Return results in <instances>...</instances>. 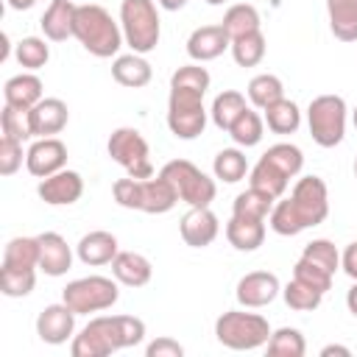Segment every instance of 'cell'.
Segmentation results:
<instances>
[{
	"mask_svg": "<svg viewBox=\"0 0 357 357\" xmlns=\"http://www.w3.org/2000/svg\"><path fill=\"white\" fill-rule=\"evenodd\" d=\"M229 47H231V39H229V33H226L223 25H201V28H195V31L190 33V39H187V53H190V59L198 61V64L218 59V56H220L223 50H229Z\"/></svg>",
	"mask_w": 357,
	"mask_h": 357,
	"instance_id": "17",
	"label": "cell"
},
{
	"mask_svg": "<svg viewBox=\"0 0 357 357\" xmlns=\"http://www.w3.org/2000/svg\"><path fill=\"white\" fill-rule=\"evenodd\" d=\"M36 284V268H0V290L8 298H22Z\"/></svg>",
	"mask_w": 357,
	"mask_h": 357,
	"instance_id": "37",
	"label": "cell"
},
{
	"mask_svg": "<svg viewBox=\"0 0 357 357\" xmlns=\"http://www.w3.org/2000/svg\"><path fill=\"white\" fill-rule=\"evenodd\" d=\"M215 337L226 349L251 351V349H259L268 343L271 326H268V318H262L259 312L229 310L215 321Z\"/></svg>",
	"mask_w": 357,
	"mask_h": 357,
	"instance_id": "6",
	"label": "cell"
},
{
	"mask_svg": "<svg viewBox=\"0 0 357 357\" xmlns=\"http://www.w3.org/2000/svg\"><path fill=\"white\" fill-rule=\"evenodd\" d=\"M120 28L123 39L134 53H151L159 45L162 22L153 0H123L120 3Z\"/></svg>",
	"mask_w": 357,
	"mask_h": 357,
	"instance_id": "5",
	"label": "cell"
},
{
	"mask_svg": "<svg viewBox=\"0 0 357 357\" xmlns=\"http://www.w3.org/2000/svg\"><path fill=\"white\" fill-rule=\"evenodd\" d=\"M340 268L346 271L349 279L357 282V243H349V245L343 248V254H340Z\"/></svg>",
	"mask_w": 357,
	"mask_h": 357,
	"instance_id": "48",
	"label": "cell"
},
{
	"mask_svg": "<svg viewBox=\"0 0 357 357\" xmlns=\"http://www.w3.org/2000/svg\"><path fill=\"white\" fill-rule=\"evenodd\" d=\"M245 109H248V106H245V95H243V92H237V89H223L220 95H215L212 109H209V117H212V123H215L220 131H229L231 123H234Z\"/></svg>",
	"mask_w": 357,
	"mask_h": 357,
	"instance_id": "28",
	"label": "cell"
},
{
	"mask_svg": "<svg viewBox=\"0 0 357 357\" xmlns=\"http://www.w3.org/2000/svg\"><path fill=\"white\" fill-rule=\"evenodd\" d=\"M75 8L78 6L73 0H53L45 8L42 20H39V28H42L45 39H50V42L70 39L73 36V22H75Z\"/></svg>",
	"mask_w": 357,
	"mask_h": 357,
	"instance_id": "22",
	"label": "cell"
},
{
	"mask_svg": "<svg viewBox=\"0 0 357 357\" xmlns=\"http://www.w3.org/2000/svg\"><path fill=\"white\" fill-rule=\"evenodd\" d=\"M226 240L237 251H257L265 243V220L231 215V220L226 223Z\"/></svg>",
	"mask_w": 357,
	"mask_h": 357,
	"instance_id": "25",
	"label": "cell"
},
{
	"mask_svg": "<svg viewBox=\"0 0 357 357\" xmlns=\"http://www.w3.org/2000/svg\"><path fill=\"white\" fill-rule=\"evenodd\" d=\"M287 184H290V176H287L279 165H273L265 153L259 156V162H257V165L251 167V173H248V187H254V190L271 195L273 201L284 195Z\"/></svg>",
	"mask_w": 357,
	"mask_h": 357,
	"instance_id": "24",
	"label": "cell"
},
{
	"mask_svg": "<svg viewBox=\"0 0 357 357\" xmlns=\"http://www.w3.org/2000/svg\"><path fill=\"white\" fill-rule=\"evenodd\" d=\"M229 33V39H240L251 31H262V20H259V11L251 6V3H234L226 8L223 14V22H220Z\"/></svg>",
	"mask_w": 357,
	"mask_h": 357,
	"instance_id": "29",
	"label": "cell"
},
{
	"mask_svg": "<svg viewBox=\"0 0 357 357\" xmlns=\"http://www.w3.org/2000/svg\"><path fill=\"white\" fill-rule=\"evenodd\" d=\"M112 276L126 287H145L153 276L151 259L137 251H120L112 259Z\"/></svg>",
	"mask_w": 357,
	"mask_h": 357,
	"instance_id": "21",
	"label": "cell"
},
{
	"mask_svg": "<svg viewBox=\"0 0 357 357\" xmlns=\"http://www.w3.org/2000/svg\"><path fill=\"white\" fill-rule=\"evenodd\" d=\"M145 337V321L134 315H100L92 318L81 335L73 337V357H109L120 349L137 346Z\"/></svg>",
	"mask_w": 357,
	"mask_h": 357,
	"instance_id": "2",
	"label": "cell"
},
{
	"mask_svg": "<svg viewBox=\"0 0 357 357\" xmlns=\"http://www.w3.org/2000/svg\"><path fill=\"white\" fill-rule=\"evenodd\" d=\"M22 167V142L14 137H0V173L14 176Z\"/></svg>",
	"mask_w": 357,
	"mask_h": 357,
	"instance_id": "46",
	"label": "cell"
},
{
	"mask_svg": "<svg viewBox=\"0 0 357 357\" xmlns=\"http://www.w3.org/2000/svg\"><path fill=\"white\" fill-rule=\"evenodd\" d=\"M31 109H17V106H3V112H0V128H3V134L6 137H14V139H20V142H25V139H31L33 137V131H31V114H28Z\"/></svg>",
	"mask_w": 357,
	"mask_h": 357,
	"instance_id": "41",
	"label": "cell"
},
{
	"mask_svg": "<svg viewBox=\"0 0 357 357\" xmlns=\"http://www.w3.org/2000/svg\"><path fill=\"white\" fill-rule=\"evenodd\" d=\"M262 134H265V117H262L259 112H254V109H245V112L231 123V128H229V137H231L240 148H254V145H259Z\"/></svg>",
	"mask_w": 357,
	"mask_h": 357,
	"instance_id": "33",
	"label": "cell"
},
{
	"mask_svg": "<svg viewBox=\"0 0 357 357\" xmlns=\"http://www.w3.org/2000/svg\"><path fill=\"white\" fill-rule=\"evenodd\" d=\"M117 298H120L117 279H109V276H84V279L70 282L61 290V301L78 315L103 312V310L114 307Z\"/></svg>",
	"mask_w": 357,
	"mask_h": 357,
	"instance_id": "9",
	"label": "cell"
},
{
	"mask_svg": "<svg viewBox=\"0 0 357 357\" xmlns=\"http://www.w3.org/2000/svg\"><path fill=\"white\" fill-rule=\"evenodd\" d=\"M206 3H209V6H223L226 0H206Z\"/></svg>",
	"mask_w": 357,
	"mask_h": 357,
	"instance_id": "53",
	"label": "cell"
},
{
	"mask_svg": "<svg viewBox=\"0 0 357 357\" xmlns=\"http://www.w3.org/2000/svg\"><path fill=\"white\" fill-rule=\"evenodd\" d=\"M36 0H8V6L14 8V11H25V8H31Z\"/></svg>",
	"mask_w": 357,
	"mask_h": 357,
	"instance_id": "52",
	"label": "cell"
},
{
	"mask_svg": "<svg viewBox=\"0 0 357 357\" xmlns=\"http://www.w3.org/2000/svg\"><path fill=\"white\" fill-rule=\"evenodd\" d=\"M73 268V248L59 231L39 234V271L45 276H64Z\"/></svg>",
	"mask_w": 357,
	"mask_h": 357,
	"instance_id": "19",
	"label": "cell"
},
{
	"mask_svg": "<svg viewBox=\"0 0 357 357\" xmlns=\"http://www.w3.org/2000/svg\"><path fill=\"white\" fill-rule=\"evenodd\" d=\"M3 98H6L8 106L33 109L42 100V81H39V75H33V73L11 75L6 81V86H3Z\"/></svg>",
	"mask_w": 357,
	"mask_h": 357,
	"instance_id": "26",
	"label": "cell"
},
{
	"mask_svg": "<svg viewBox=\"0 0 357 357\" xmlns=\"http://www.w3.org/2000/svg\"><path fill=\"white\" fill-rule=\"evenodd\" d=\"M332 354L349 357V354H351V349H349V346H337V343H329V346H324V349H321V357H332Z\"/></svg>",
	"mask_w": 357,
	"mask_h": 357,
	"instance_id": "49",
	"label": "cell"
},
{
	"mask_svg": "<svg viewBox=\"0 0 357 357\" xmlns=\"http://www.w3.org/2000/svg\"><path fill=\"white\" fill-rule=\"evenodd\" d=\"M112 78L120 84V86H128V89H139L145 84H151L153 78V70L148 64V59L142 53H123L112 61Z\"/></svg>",
	"mask_w": 357,
	"mask_h": 357,
	"instance_id": "23",
	"label": "cell"
},
{
	"mask_svg": "<svg viewBox=\"0 0 357 357\" xmlns=\"http://www.w3.org/2000/svg\"><path fill=\"white\" fill-rule=\"evenodd\" d=\"M262 117H265V126L273 134H296L298 126H301V112L287 98H282V100L271 103L268 109H262Z\"/></svg>",
	"mask_w": 357,
	"mask_h": 357,
	"instance_id": "30",
	"label": "cell"
},
{
	"mask_svg": "<svg viewBox=\"0 0 357 357\" xmlns=\"http://www.w3.org/2000/svg\"><path fill=\"white\" fill-rule=\"evenodd\" d=\"M265 346H268L271 357H304V351H307L304 335L298 329H293V326H282V329L271 332Z\"/></svg>",
	"mask_w": 357,
	"mask_h": 357,
	"instance_id": "36",
	"label": "cell"
},
{
	"mask_svg": "<svg viewBox=\"0 0 357 357\" xmlns=\"http://www.w3.org/2000/svg\"><path fill=\"white\" fill-rule=\"evenodd\" d=\"M301 257H304V259H310V262H315L318 268L329 271L332 276H335V271L340 268V251H337V245H335L332 240H324V237H321V240L307 243Z\"/></svg>",
	"mask_w": 357,
	"mask_h": 357,
	"instance_id": "44",
	"label": "cell"
},
{
	"mask_svg": "<svg viewBox=\"0 0 357 357\" xmlns=\"http://www.w3.org/2000/svg\"><path fill=\"white\" fill-rule=\"evenodd\" d=\"M178 192V201L187 206H209L215 201V178H209L201 167H195L190 159H173L159 170Z\"/></svg>",
	"mask_w": 357,
	"mask_h": 357,
	"instance_id": "10",
	"label": "cell"
},
{
	"mask_svg": "<svg viewBox=\"0 0 357 357\" xmlns=\"http://www.w3.org/2000/svg\"><path fill=\"white\" fill-rule=\"evenodd\" d=\"M184 346L173 337H156L145 346V357H181Z\"/></svg>",
	"mask_w": 357,
	"mask_h": 357,
	"instance_id": "47",
	"label": "cell"
},
{
	"mask_svg": "<svg viewBox=\"0 0 357 357\" xmlns=\"http://www.w3.org/2000/svg\"><path fill=\"white\" fill-rule=\"evenodd\" d=\"M75 315L64 301L61 304H47L39 318H36V335L42 343H50V346H61L73 337L75 332Z\"/></svg>",
	"mask_w": 357,
	"mask_h": 357,
	"instance_id": "14",
	"label": "cell"
},
{
	"mask_svg": "<svg viewBox=\"0 0 357 357\" xmlns=\"http://www.w3.org/2000/svg\"><path fill=\"white\" fill-rule=\"evenodd\" d=\"M209 84H212V75H209V70L201 67L198 61L184 64V67H178V70L170 75V86H178V89H195V92H204V95H206Z\"/></svg>",
	"mask_w": 357,
	"mask_h": 357,
	"instance_id": "42",
	"label": "cell"
},
{
	"mask_svg": "<svg viewBox=\"0 0 357 357\" xmlns=\"http://www.w3.org/2000/svg\"><path fill=\"white\" fill-rule=\"evenodd\" d=\"M212 170H215V178H220L226 184H237L248 173V159L240 148H223V151H218Z\"/></svg>",
	"mask_w": 357,
	"mask_h": 357,
	"instance_id": "34",
	"label": "cell"
},
{
	"mask_svg": "<svg viewBox=\"0 0 357 357\" xmlns=\"http://www.w3.org/2000/svg\"><path fill=\"white\" fill-rule=\"evenodd\" d=\"M73 36L84 45L86 53L98 59L117 56L123 47V28L112 20V14L98 6V3H84L75 8V22H73Z\"/></svg>",
	"mask_w": 357,
	"mask_h": 357,
	"instance_id": "3",
	"label": "cell"
},
{
	"mask_svg": "<svg viewBox=\"0 0 357 357\" xmlns=\"http://www.w3.org/2000/svg\"><path fill=\"white\" fill-rule=\"evenodd\" d=\"M178 231H181V240L190 248H206L218 237L220 223H218V215L209 206H190L187 215L178 223Z\"/></svg>",
	"mask_w": 357,
	"mask_h": 357,
	"instance_id": "16",
	"label": "cell"
},
{
	"mask_svg": "<svg viewBox=\"0 0 357 357\" xmlns=\"http://www.w3.org/2000/svg\"><path fill=\"white\" fill-rule=\"evenodd\" d=\"M36 192L50 206H70V204H75L84 195V178H81V173L64 167V170L42 178Z\"/></svg>",
	"mask_w": 357,
	"mask_h": 357,
	"instance_id": "15",
	"label": "cell"
},
{
	"mask_svg": "<svg viewBox=\"0 0 357 357\" xmlns=\"http://www.w3.org/2000/svg\"><path fill=\"white\" fill-rule=\"evenodd\" d=\"M329 28L340 42H357V0H326Z\"/></svg>",
	"mask_w": 357,
	"mask_h": 357,
	"instance_id": "27",
	"label": "cell"
},
{
	"mask_svg": "<svg viewBox=\"0 0 357 357\" xmlns=\"http://www.w3.org/2000/svg\"><path fill=\"white\" fill-rule=\"evenodd\" d=\"M75 254L84 265H109L120 248H117V237L112 231H103V229H95L89 234H84L75 245Z\"/></svg>",
	"mask_w": 357,
	"mask_h": 357,
	"instance_id": "20",
	"label": "cell"
},
{
	"mask_svg": "<svg viewBox=\"0 0 357 357\" xmlns=\"http://www.w3.org/2000/svg\"><path fill=\"white\" fill-rule=\"evenodd\" d=\"M351 120H354V128H357V106H354V112H351Z\"/></svg>",
	"mask_w": 357,
	"mask_h": 357,
	"instance_id": "54",
	"label": "cell"
},
{
	"mask_svg": "<svg viewBox=\"0 0 357 357\" xmlns=\"http://www.w3.org/2000/svg\"><path fill=\"white\" fill-rule=\"evenodd\" d=\"M106 151L131 178H151L153 176L151 148L137 128H128V126L114 128L109 142H106Z\"/></svg>",
	"mask_w": 357,
	"mask_h": 357,
	"instance_id": "11",
	"label": "cell"
},
{
	"mask_svg": "<svg viewBox=\"0 0 357 357\" xmlns=\"http://www.w3.org/2000/svg\"><path fill=\"white\" fill-rule=\"evenodd\" d=\"M31 131L33 137H56L67 128V120H70V112H67V103L61 98H42L31 112Z\"/></svg>",
	"mask_w": 357,
	"mask_h": 357,
	"instance_id": "18",
	"label": "cell"
},
{
	"mask_svg": "<svg viewBox=\"0 0 357 357\" xmlns=\"http://www.w3.org/2000/svg\"><path fill=\"white\" fill-rule=\"evenodd\" d=\"M282 296H284V304L296 312H310V310H318L321 307V298L324 293L315 290L312 284L307 282H298V279H290L284 287H282Z\"/></svg>",
	"mask_w": 357,
	"mask_h": 357,
	"instance_id": "38",
	"label": "cell"
},
{
	"mask_svg": "<svg viewBox=\"0 0 357 357\" xmlns=\"http://www.w3.org/2000/svg\"><path fill=\"white\" fill-rule=\"evenodd\" d=\"M67 165V145L59 137H39L28 153H25V167L36 178H47Z\"/></svg>",
	"mask_w": 357,
	"mask_h": 357,
	"instance_id": "12",
	"label": "cell"
},
{
	"mask_svg": "<svg viewBox=\"0 0 357 357\" xmlns=\"http://www.w3.org/2000/svg\"><path fill=\"white\" fill-rule=\"evenodd\" d=\"M3 265L39 268V237H11L3 248Z\"/></svg>",
	"mask_w": 357,
	"mask_h": 357,
	"instance_id": "31",
	"label": "cell"
},
{
	"mask_svg": "<svg viewBox=\"0 0 357 357\" xmlns=\"http://www.w3.org/2000/svg\"><path fill=\"white\" fill-rule=\"evenodd\" d=\"M354 178H357V159H354Z\"/></svg>",
	"mask_w": 357,
	"mask_h": 357,
	"instance_id": "55",
	"label": "cell"
},
{
	"mask_svg": "<svg viewBox=\"0 0 357 357\" xmlns=\"http://www.w3.org/2000/svg\"><path fill=\"white\" fill-rule=\"evenodd\" d=\"M346 307H349V312L357 318V282L349 287V293H346Z\"/></svg>",
	"mask_w": 357,
	"mask_h": 357,
	"instance_id": "50",
	"label": "cell"
},
{
	"mask_svg": "<svg viewBox=\"0 0 357 357\" xmlns=\"http://www.w3.org/2000/svg\"><path fill=\"white\" fill-rule=\"evenodd\" d=\"M159 6H162L165 11H178V8L187 6V0H159Z\"/></svg>",
	"mask_w": 357,
	"mask_h": 357,
	"instance_id": "51",
	"label": "cell"
},
{
	"mask_svg": "<svg viewBox=\"0 0 357 357\" xmlns=\"http://www.w3.org/2000/svg\"><path fill=\"white\" fill-rule=\"evenodd\" d=\"M346 100L340 95H318L307 106V126L321 148H335L346 137Z\"/></svg>",
	"mask_w": 357,
	"mask_h": 357,
	"instance_id": "7",
	"label": "cell"
},
{
	"mask_svg": "<svg viewBox=\"0 0 357 357\" xmlns=\"http://www.w3.org/2000/svg\"><path fill=\"white\" fill-rule=\"evenodd\" d=\"M282 293V284H279V276L271 273V271H251L245 273L240 282H237V301L248 310H257V307H265L271 304L276 296Z\"/></svg>",
	"mask_w": 357,
	"mask_h": 357,
	"instance_id": "13",
	"label": "cell"
},
{
	"mask_svg": "<svg viewBox=\"0 0 357 357\" xmlns=\"http://www.w3.org/2000/svg\"><path fill=\"white\" fill-rule=\"evenodd\" d=\"M329 215V190L318 176H301L290 198H276L271 209V229L282 237H293L310 226L324 223Z\"/></svg>",
	"mask_w": 357,
	"mask_h": 357,
	"instance_id": "1",
	"label": "cell"
},
{
	"mask_svg": "<svg viewBox=\"0 0 357 357\" xmlns=\"http://www.w3.org/2000/svg\"><path fill=\"white\" fill-rule=\"evenodd\" d=\"M265 156H268L273 165H279L290 178H296V176L301 173V167H304V153H301V148H298V145H290V142H276V145H271V148L265 151Z\"/></svg>",
	"mask_w": 357,
	"mask_h": 357,
	"instance_id": "43",
	"label": "cell"
},
{
	"mask_svg": "<svg viewBox=\"0 0 357 357\" xmlns=\"http://www.w3.org/2000/svg\"><path fill=\"white\" fill-rule=\"evenodd\" d=\"M14 56H17L20 67H25V70H42L50 61V47L39 36H25V39L17 42Z\"/></svg>",
	"mask_w": 357,
	"mask_h": 357,
	"instance_id": "40",
	"label": "cell"
},
{
	"mask_svg": "<svg viewBox=\"0 0 357 357\" xmlns=\"http://www.w3.org/2000/svg\"><path fill=\"white\" fill-rule=\"evenodd\" d=\"M273 209V198L248 187L245 192H240L231 204V215H240V218H257V220H265Z\"/></svg>",
	"mask_w": 357,
	"mask_h": 357,
	"instance_id": "39",
	"label": "cell"
},
{
	"mask_svg": "<svg viewBox=\"0 0 357 357\" xmlns=\"http://www.w3.org/2000/svg\"><path fill=\"white\" fill-rule=\"evenodd\" d=\"M245 95H248V100H251L257 109H268L271 103H276V100L284 98V86H282L279 75H273V73H259V75H254V78L248 81Z\"/></svg>",
	"mask_w": 357,
	"mask_h": 357,
	"instance_id": "32",
	"label": "cell"
},
{
	"mask_svg": "<svg viewBox=\"0 0 357 357\" xmlns=\"http://www.w3.org/2000/svg\"><path fill=\"white\" fill-rule=\"evenodd\" d=\"M114 201L126 209H137V212H148V215H165L176 206L178 192L176 187L159 173L151 178H117L112 184Z\"/></svg>",
	"mask_w": 357,
	"mask_h": 357,
	"instance_id": "4",
	"label": "cell"
},
{
	"mask_svg": "<svg viewBox=\"0 0 357 357\" xmlns=\"http://www.w3.org/2000/svg\"><path fill=\"white\" fill-rule=\"evenodd\" d=\"M231 56L237 61V67H257L262 59H265V50H268V42H265V33L262 31H251L240 39H231Z\"/></svg>",
	"mask_w": 357,
	"mask_h": 357,
	"instance_id": "35",
	"label": "cell"
},
{
	"mask_svg": "<svg viewBox=\"0 0 357 357\" xmlns=\"http://www.w3.org/2000/svg\"><path fill=\"white\" fill-rule=\"evenodd\" d=\"M167 128L176 139H195L206 128V109L204 92L170 86L167 98Z\"/></svg>",
	"mask_w": 357,
	"mask_h": 357,
	"instance_id": "8",
	"label": "cell"
},
{
	"mask_svg": "<svg viewBox=\"0 0 357 357\" xmlns=\"http://www.w3.org/2000/svg\"><path fill=\"white\" fill-rule=\"evenodd\" d=\"M293 279L307 282V284H312V287L321 290V293H326V290L332 287V273L324 271V268H318L315 262H310V259H304V257L293 265Z\"/></svg>",
	"mask_w": 357,
	"mask_h": 357,
	"instance_id": "45",
	"label": "cell"
}]
</instances>
